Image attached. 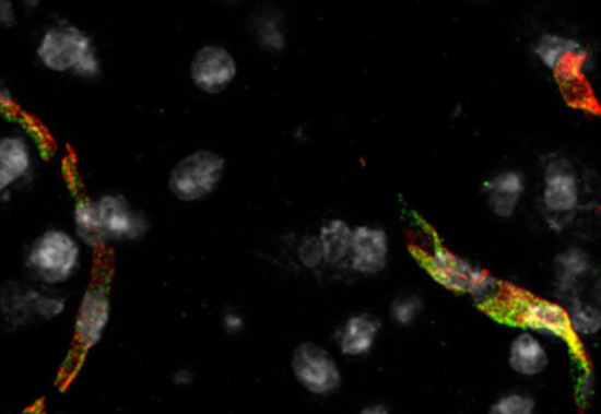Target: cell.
<instances>
[{
	"label": "cell",
	"mask_w": 601,
	"mask_h": 414,
	"mask_svg": "<svg viewBox=\"0 0 601 414\" xmlns=\"http://www.w3.org/2000/svg\"><path fill=\"white\" fill-rule=\"evenodd\" d=\"M83 247L74 232L55 226L45 229L25 249V275L31 283L60 289L74 281L82 270Z\"/></svg>",
	"instance_id": "6da1fadb"
},
{
	"label": "cell",
	"mask_w": 601,
	"mask_h": 414,
	"mask_svg": "<svg viewBox=\"0 0 601 414\" xmlns=\"http://www.w3.org/2000/svg\"><path fill=\"white\" fill-rule=\"evenodd\" d=\"M36 59L46 71L97 80L103 74L96 43L74 23L57 22L45 28L36 45Z\"/></svg>",
	"instance_id": "7a4b0ae2"
},
{
	"label": "cell",
	"mask_w": 601,
	"mask_h": 414,
	"mask_svg": "<svg viewBox=\"0 0 601 414\" xmlns=\"http://www.w3.org/2000/svg\"><path fill=\"white\" fill-rule=\"evenodd\" d=\"M425 270L448 292L470 295L476 306L496 304L503 296V284L491 272L471 263L447 247L436 246L425 255Z\"/></svg>",
	"instance_id": "3957f363"
},
{
	"label": "cell",
	"mask_w": 601,
	"mask_h": 414,
	"mask_svg": "<svg viewBox=\"0 0 601 414\" xmlns=\"http://www.w3.org/2000/svg\"><path fill=\"white\" fill-rule=\"evenodd\" d=\"M69 298L60 289L39 286L28 281H8L0 287V316L11 332H19L34 323H50L62 318Z\"/></svg>",
	"instance_id": "277c9868"
},
{
	"label": "cell",
	"mask_w": 601,
	"mask_h": 414,
	"mask_svg": "<svg viewBox=\"0 0 601 414\" xmlns=\"http://www.w3.org/2000/svg\"><path fill=\"white\" fill-rule=\"evenodd\" d=\"M531 51L538 64L561 87H577L597 68V55L591 46L569 34L546 31L534 39Z\"/></svg>",
	"instance_id": "5b68a950"
},
{
	"label": "cell",
	"mask_w": 601,
	"mask_h": 414,
	"mask_svg": "<svg viewBox=\"0 0 601 414\" xmlns=\"http://www.w3.org/2000/svg\"><path fill=\"white\" fill-rule=\"evenodd\" d=\"M228 164L223 155L210 149H198L169 169L168 191L180 203H201L217 192L226 178Z\"/></svg>",
	"instance_id": "8992f818"
},
{
	"label": "cell",
	"mask_w": 601,
	"mask_h": 414,
	"mask_svg": "<svg viewBox=\"0 0 601 414\" xmlns=\"http://www.w3.org/2000/svg\"><path fill=\"white\" fill-rule=\"evenodd\" d=\"M582 200V184L575 164L565 155H552L543 164L542 201L543 214L552 228L561 229L579 210Z\"/></svg>",
	"instance_id": "52a82bcc"
},
{
	"label": "cell",
	"mask_w": 601,
	"mask_h": 414,
	"mask_svg": "<svg viewBox=\"0 0 601 414\" xmlns=\"http://www.w3.org/2000/svg\"><path fill=\"white\" fill-rule=\"evenodd\" d=\"M290 369L296 385L318 399L335 395L342 388V367L332 351L318 342L296 344L290 358Z\"/></svg>",
	"instance_id": "ba28073f"
},
{
	"label": "cell",
	"mask_w": 601,
	"mask_h": 414,
	"mask_svg": "<svg viewBox=\"0 0 601 414\" xmlns=\"http://www.w3.org/2000/svg\"><path fill=\"white\" fill-rule=\"evenodd\" d=\"M111 287L103 279H97L85 289L74 310L73 342L82 355L99 346L111 324Z\"/></svg>",
	"instance_id": "9c48e42d"
},
{
	"label": "cell",
	"mask_w": 601,
	"mask_h": 414,
	"mask_svg": "<svg viewBox=\"0 0 601 414\" xmlns=\"http://www.w3.org/2000/svg\"><path fill=\"white\" fill-rule=\"evenodd\" d=\"M96 203L109 244H137L151 232L149 215L120 192H105Z\"/></svg>",
	"instance_id": "30bf717a"
},
{
	"label": "cell",
	"mask_w": 601,
	"mask_h": 414,
	"mask_svg": "<svg viewBox=\"0 0 601 414\" xmlns=\"http://www.w3.org/2000/svg\"><path fill=\"white\" fill-rule=\"evenodd\" d=\"M508 315L534 335L559 341H569L574 338L569 327L568 309L557 301L519 295L508 300Z\"/></svg>",
	"instance_id": "8fae6325"
},
{
	"label": "cell",
	"mask_w": 601,
	"mask_h": 414,
	"mask_svg": "<svg viewBox=\"0 0 601 414\" xmlns=\"http://www.w3.org/2000/svg\"><path fill=\"white\" fill-rule=\"evenodd\" d=\"M237 76V59L226 46H201L200 50L192 55L189 78L192 85L207 96H219L228 91Z\"/></svg>",
	"instance_id": "7c38bea8"
},
{
	"label": "cell",
	"mask_w": 601,
	"mask_h": 414,
	"mask_svg": "<svg viewBox=\"0 0 601 414\" xmlns=\"http://www.w3.org/2000/svg\"><path fill=\"white\" fill-rule=\"evenodd\" d=\"M388 261H390V237L387 229L376 224L355 226L346 269L361 277H376L387 270Z\"/></svg>",
	"instance_id": "4fadbf2b"
},
{
	"label": "cell",
	"mask_w": 601,
	"mask_h": 414,
	"mask_svg": "<svg viewBox=\"0 0 601 414\" xmlns=\"http://www.w3.org/2000/svg\"><path fill=\"white\" fill-rule=\"evenodd\" d=\"M382 321L370 312H351L333 332L339 355L347 360H361L373 353L381 335Z\"/></svg>",
	"instance_id": "5bb4252c"
},
{
	"label": "cell",
	"mask_w": 601,
	"mask_h": 414,
	"mask_svg": "<svg viewBox=\"0 0 601 414\" xmlns=\"http://www.w3.org/2000/svg\"><path fill=\"white\" fill-rule=\"evenodd\" d=\"M36 169V151L22 132L0 138V192L13 194L16 187L28 184Z\"/></svg>",
	"instance_id": "9a60e30c"
},
{
	"label": "cell",
	"mask_w": 601,
	"mask_h": 414,
	"mask_svg": "<svg viewBox=\"0 0 601 414\" xmlns=\"http://www.w3.org/2000/svg\"><path fill=\"white\" fill-rule=\"evenodd\" d=\"M528 189V180L520 169L506 168L482 184L483 200L494 217L508 221L519 210Z\"/></svg>",
	"instance_id": "2e32d148"
},
{
	"label": "cell",
	"mask_w": 601,
	"mask_h": 414,
	"mask_svg": "<svg viewBox=\"0 0 601 414\" xmlns=\"http://www.w3.org/2000/svg\"><path fill=\"white\" fill-rule=\"evenodd\" d=\"M556 272V293L566 301L579 298L582 284L594 273V261L586 249L579 246H569L557 252L554 258Z\"/></svg>",
	"instance_id": "e0dca14e"
},
{
	"label": "cell",
	"mask_w": 601,
	"mask_h": 414,
	"mask_svg": "<svg viewBox=\"0 0 601 414\" xmlns=\"http://www.w3.org/2000/svg\"><path fill=\"white\" fill-rule=\"evenodd\" d=\"M508 365L517 376L537 378L549 367V351L533 332L526 330L511 341Z\"/></svg>",
	"instance_id": "ac0fdd59"
},
{
	"label": "cell",
	"mask_w": 601,
	"mask_h": 414,
	"mask_svg": "<svg viewBox=\"0 0 601 414\" xmlns=\"http://www.w3.org/2000/svg\"><path fill=\"white\" fill-rule=\"evenodd\" d=\"M353 228L346 218H327L319 226L318 238L323 247L325 263L332 269H346L353 241Z\"/></svg>",
	"instance_id": "d6986e66"
},
{
	"label": "cell",
	"mask_w": 601,
	"mask_h": 414,
	"mask_svg": "<svg viewBox=\"0 0 601 414\" xmlns=\"http://www.w3.org/2000/svg\"><path fill=\"white\" fill-rule=\"evenodd\" d=\"M251 33L256 45L267 54H281L287 45L284 13L273 5H263L252 13Z\"/></svg>",
	"instance_id": "ffe728a7"
},
{
	"label": "cell",
	"mask_w": 601,
	"mask_h": 414,
	"mask_svg": "<svg viewBox=\"0 0 601 414\" xmlns=\"http://www.w3.org/2000/svg\"><path fill=\"white\" fill-rule=\"evenodd\" d=\"M73 232L78 240L91 251H101L108 246L99 209L94 198H78L73 206Z\"/></svg>",
	"instance_id": "44dd1931"
},
{
	"label": "cell",
	"mask_w": 601,
	"mask_h": 414,
	"mask_svg": "<svg viewBox=\"0 0 601 414\" xmlns=\"http://www.w3.org/2000/svg\"><path fill=\"white\" fill-rule=\"evenodd\" d=\"M569 327L571 333L580 339L594 338L601 332V309L594 301H582L580 298L569 301Z\"/></svg>",
	"instance_id": "7402d4cb"
},
{
	"label": "cell",
	"mask_w": 601,
	"mask_h": 414,
	"mask_svg": "<svg viewBox=\"0 0 601 414\" xmlns=\"http://www.w3.org/2000/svg\"><path fill=\"white\" fill-rule=\"evenodd\" d=\"M425 301L424 298L415 293H404L393 298L392 304L388 307V316L390 321L397 327L408 328L419 321L420 316L424 315Z\"/></svg>",
	"instance_id": "603a6c76"
},
{
	"label": "cell",
	"mask_w": 601,
	"mask_h": 414,
	"mask_svg": "<svg viewBox=\"0 0 601 414\" xmlns=\"http://www.w3.org/2000/svg\"><path fill=\"white\" fill-rule=\"evenodd\" d=\"M295 256L302 269L309 270V272H319L327 267L318 233H307L300 237V240L296 241Z\"/></svg>",
	"instance_id": "cb8c5ba5"
},
{
	"label": "cell",
	"mask_w": 601,
	"mask_h": 414,
	"mask_svg": "<svg viewBox=\"0 0 601 414\" xmlns=\"http://www.w3.org/2000/svg\"><path fill=\"white\" fill-rule=\"evenodd\" d=\"M487 414H537V401L529 393L514 390L499 397Z\"/></svg>",
	"instance_id": "d4e9b609"
},
{
	"label": "cell",
	"mask_w": 601,
	"mask_h": 414,
	"mask_svg": "<svg viewBox=\"0 0 601 414\" xmlns=\"http://www.w3.org/2000/svg\"><path fill=\"white\" fill-rule=\"evenodd\" d=\"M219 323L228 338H240L241 333L246 332L247 319L241 310L237 307H228L219 316Z\"/></svg>",
	"instance_id": "484cf974"
},
{
	"label": "cell",
	"mask_w": 601,
	"mask_h": 414,
	"mask_svg": "<svg viewBox=\"0 0 601 414\" xmlns=\"http://www.w3.org/2000/svg\"><path fill=\"white\" fill-rule=\"evenodd\" d=\"M575 395L580 404H589L597 395V378L591 370H584L579 382H577V388H575Z\"/></svg>",
	"instance_id": "4316f807"
},
{
	"label": "cell",
	"mask_w": 601,
	"mask_h": 414,
	"mask_svg": "<svg viewBox=\"0 0 601 414\" xmlns=\"http://www.w3.org/2000/svg\"><path fill=\"white\" fill-rule=\"evenodd\" d=\"M0 23L4 28H13L16 25V8L13 0H0Z\"/></svg>",
	"instance_id": "83f0119b"
},
{
	"label": "cell",
	"mask_w": 601,
	"mask_h": 414,
	"mask_svg": "<svg viewBox=\"0 0 601 414\" xmlns=\"http://www.w3.org/2000/svg\"><path fill=\"white\" fill-rule=\"evenodd\" d=\"M172 381H174L175 387L189 388L197 382V374L189 367H178L172 376Z\"/></svg>",
	"instance_id": "f1b7e54d"
},
{
	"label": "cell",
	"mask_w": 601,
	"mask_h": 414,
	"mask_svg": "<svg viewBox=\"0 0 601 414\" xmlns=\"http://www.w3.org/2000/svg\"><path fill=\"white\" fill-rule=\"evenodd\" d=\"M0 108L4 111V115H10L13 109H16V99H14L13 92L10 88H0Z\"/></svg>",
	"instance_id": "f546056e"
},
{
	"label": "cell",
	"mask_w": 601,
	"mask_h": 414,
	"mask_svg": "<svg viewBox=\"0 0 601 414\" xmlns=\"http://www.w3.org/2000/svg\"><path fill=\"white\" fill-rule=\"evenodd\" d=\"M356 414H392L390 413V407H388L385 402H373V404H367L362 407L361 411Z\"/></svg>",
	"instance_id": "4dcf8cb0"
},
{
	"label": "cell",
	"mask_w": 601,
	"mask_h": 414,
	"mask_svg": "<svg viewBox=\"0 0 601 414\" xmlns=\"http://www.w3.org/2000/svg\"><path fill=\"white\" fill-rule=\"evenodd\" d=\"M591 296L592 301L601 309V275H598L597 281L592 284Z\"/></svg>",
	"instance_id": "1f68e13d"
},
{
	"label": "cell",
	"mask_w": 601,
	"mask_h": 414,
	"mask_svg": "<svg viewBox=\"0 0 601 414\" xmlns=\"http://www.w3.org/2000/svg\"><path fill=\"white\" fill-rule=\"evenodd\" d=\"M23 5L28 11L37 10L42 5V0H23Z\"/></svg>",
	"instance_id": "d6a6232c"
},
{
	"label": "cell",
	"mask_w": 601,
	"mask_h": 414,
	"mask_svg": "<svg viewBox=\"0 0 601 414\" xmlns=\"http://www.w3.org/2000/svg\"><path fill=\"white\" fill-rule=\"evenodd\" d=\"M219 2H224V4H235L238 0H219Z\"/></svg>",
	"instance_id": "836d02e7"
},
{
	"label": "cell",
	"mask_w": 601,
	"mask_h": 414,
	"mask_svg": "<svg viewBox=\"0 0 601 414\" xmlns=\"http://www.w3.org/2000/svg\"><path fill=\"white\" fill-rule=\"evenodd\" d=\"M473 2H482V0H473Z\"/></svg>",
	"instance_id": "e575fe53"
}]
</instances>
